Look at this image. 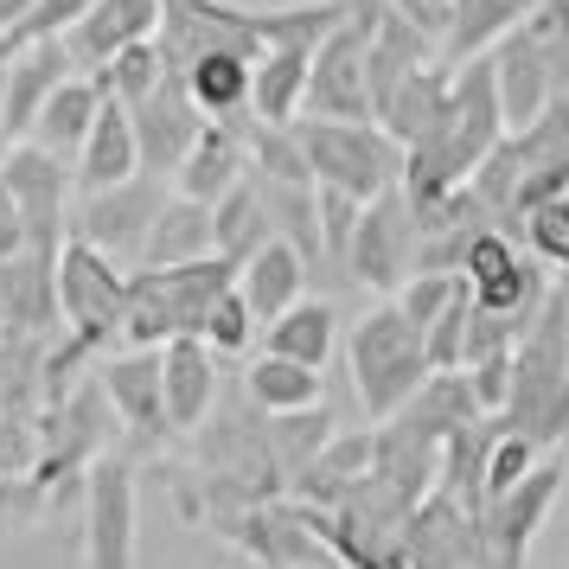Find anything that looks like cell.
<instances>
[{
    "label": "cell",
    "mask_w": 569,
    "mask_h": 569,
    "mask_svg": "<svg viewBox=\"0 0 569 569\" xmlns=\"http://www.w3.org/2000/svg\"><path fill=\"white\" fill-rule=\"evenodd\" d=\"M543 461V448L531 436H518V429H499V436L487 441V461H480V499H492V492L518 487L531 467Z\"/></svg>",
    "instance_id": "obj_34"
},
{
    "label": "cell",
    "mask_w": 569,
    "mask_h": 569,
    "mask_svg": "<svg viewBox=\"0 0 569 569\" xmlns=\"http://www.w3.org/2000/svg\"><path fill=\"white\" fill-rule=\"evenodd\" d=\"M448 64H422V71H410V78L390 90V103L378 109V129L397 141V148H410V141H422V134L441 129V116H448Z\"/></svg>",
    "instance_id": "obj_27"
},
{
    "label": "cell",
    "mask_w": 569,
    "mask_h": 569,
    "mask_svg": "<svg viewBox=\"0 0 569 569\" xmlns=\"http://www.w3.org/2000/svg\"><path fill=\"white\" fill-rule=\"evenodd\" d=\"M154 27H160V0H90L78 13V27L64 32V46H71V64L97 71V64L116 58L122 46L154 39Z\"/></svg>",
    "instance_id": "obj_19"
},
{
    "label": "cell",
    "mask_w": 569,
    "mask_h": 569,
    "mask_svg": "<svg viewBox=\"0 0 569 569\" xmlns=\"http://www.w3.org/2000/svg\"><path fill=\"white\" fill-rule=\"evenodd\" d=\"M461 282H467V301H473V308L512 313L525 327H531V313L543 308L538 262H525L512 250V237H499V231H473V243H467V257H461Z\"/></svg>",
    "instance_id": "obj_14"
},
{
    "label": "cell",
    "mask_w": 569,
    "mask_h": 569,
    "mask_svg": "<svg viewBox=\"0 0 569 569\" xmlns=\"http://www.w3.org/2000/svg\"><path fill=\"white\" fill-rule=\"evenodd\" d=\"M97 109H103V90H97V78L71 71V78H64L52 97L39 103L27 141H32V148H46V154H78L83 134H90V122H97Z\"/></svg>",
    "instance_id": "obj_26"
},
{
    "label": "cell",
    "mask_w": 569,
    "mask_h": 569,
    "mask_svg": "<svg viewBox=\"0 0 569 569\" xmlns=\"http://www.w3.org/2000/svg\"><path fill=\"white\" fill-rule=\"evenodd\" d=\"M116 436H122V422L109 416V397H103V390H97V385L64 390L58 403H46L32 480H39V487H58L64 473H78V467H90L97 455H116Z\"/></svg>",
    "instance_id": "obj_7"
},
{
    "label": "cell",
    "mask_w": 569,
    "mask_h": 569,
    "mask_svg": "<svg viewBox=\"0 0 569 569\" xmlns=\"http://www.w3.org/2000/svg\"><path fill=\"white\" fill-rule=\"evenodd\" d=\"M525 7H531V0H455V7H448V27H441V39H436V64L455 71L467 58L492 52V46L525 20Z\"/></svg>",
    "instance_id": "obj_25"
},
{
    "label": "cell",
    "mask_w": 569,
    "mask_h": 569,
    "mask_svg": "<svg viewBox=\"0 0 569 569\" xmlns=\"http://www.w3.org/2000/svg\"><path fill=\"white\" fill-rule=\"evenodd\" d=\"M525 237H531V250L543 262H557L569 276V199H550V206L525 211Z\"/></svg>",
    "instance_id": "obj_40"
},
{
    "label": "cell",
    "mask_w": 569,
    "mask_h": 569,
    "mask_svg": "<svg viewBox=\"0 0 569 569\" xmlns=\"http://www.w3.org/2000/svg\"><path fill=\"white\" fill-rule=\"evenodd\" d=\"M563 492V467L557 461H538L518 487L492 492L487 499V518H480V550H487V569H525V550L538 543L543 518Z\"/></svg>",
    "instance_id": "obj_10"
},
{
    "label": "cell",
    "mask_w": 569,
    "mask_h": 569,
    "mask_svg": "<svg viewBox=\"0 0 569 569\" xmlns=\"http://www.w3.org/2000/svg\"><path fill=\"white\" fill-rule=\"evenodd\" d=\"M97 390L109 397V410L122 422V436L134 448L167 441V403H160V346H116L97 359Z\"/></svg>",
    "instance_id": "obj_13"
},
{
    "label": "cell",
    "mask_w": 569,
    "mask_h": 569,
    "mask_svg": "<svg viewBox=\"0 0 569 569\" xmlns=\"http://www.w3.org/2000/svg\"><path fill=\"white\" fill-rule=\"evenodd\" d=\"M250 173V154H243V134L224 129V122H206L199 141L186 148V160L173 167V192L192 199V206H218L237 180Z\"/></svg>",
    "instance_id": "obj_20"
},
{
    "label": "cell",
    "mask_w": 569,
    "mask_h": 569,
    "mask_svg": "<svg viewBox=\"0 0 569 569\" xmlns=\"http://www.w3.org/2000/svg\"><path fill=\"white\" fill-rule=\"evenodd\" d=\"M461 288H467V282L455 276V269H416V276H403V282H397L390 308H397V313L416 327V333H422V327H429V320H436V313L448 308L455 295H461Z\"/></svg>",
    "instance_id": "obj_33"
},
{
    "label": "cell",
    "mask_w": 569,
    "mask_h": 569,
    "mask_svg": "<svg viewBox=\"0 0 569 569\" xmlns=\"http://www.w3.org/2000/svg\"><path fill=\"white\" fill-rule=\"evenodd\" d=\"M32 461H39V422L32 416H0V480L32 473Z\"/></svg>",
    "instance_id": "obj_41"
},
{
    "label": "cell",
    "mask_w": 569,
    "mask_h": 569,
    "mask_svg": "<svg viewBox=\"0 0 569 569\" xmlns=\"http://www.w3.org/2000/svg\"><path fill=\"white\" fill-rule=\"evenodd\" d=\"M333 339H339L333 308H327V301H308V295H301L288 313H276V320H269V352H276V359L308 365V371H327V359H333Z\"/></svg>",
    "instance_id": "obj_31"
},
{
    "label": "cell",
    "mask_w": 569,
    "mask_h": 569,
    "mask_svg": "<svg viewBox=\"0 0 569 569\" xmlns=\"http://www.w3.org/2000/svg\"><path fill=\"white\" fill-rule=\"evenodd\" d=\"M199 339H206L211 352H250L257 320H250V308H243V295H237V288H224V295L206 308V320H199Z\"/></svg>",
    "instance_id": "obj_37"
},
{
    "label": "cell",
    "mask_w": 569,
    "mask_h": 569,
    "mask_svg": "<svg viewBox=\"0 0 569 569\" xmlns=\"http://www.w3.org/2000/svg\"><path fill=\"white\" fill-rule=\"evenodd\" d=\"M134 173L141 167H134L129 109L116 103V97H103V109H97V122H90V134H83V148H78V180H83V192H103V186H122Z\"/></svg>",
    "instance_id": "obj_28"
},
{
    "label": "cell",
    "mask_w": 569,
    "mask_h": 569,
    "mask_svg": "<svg viewBox=\"0 0 569 569\" xmlns=\"http://www.w3.org/2000/svg\"><path fill=\"white\" fill-rule=\"evenodd\" d=\"M218 397V352L199 333H173L160 339V403H167V429L192 436L211 416Z\"/></svg>",
    "instance_id": "obj_16"
},
{
    "label": "cell",
    "mask_w": 569,
    "mask_h": 569,
    "mask_svg": "<svg viewBox=\"0 0 569 569\" xmlns=\"http://www.w3.org/2000/svg\"><path fill=\"white\" fill-rule=\"evenodd\" d=\"M569 308L563 295H543L525 339L512 346V385H506V429L531 436L538 448L569 436Z\"/></svg>",
    "instance_id": "obj_1"
},
{
    "label": "cell",
    "mask_w": 569,
    "mask_h": 569,
    "mask_svg": "<svg viewBox=\"0 0 569 569\" xmlns=\"http://www.w3.org/2000/svg\"><path fill=\"white\" fill-rule=\"evenodd\" d=\"M46 499H52V487H39L32 473H7V480H0V538L32 531V525L46 518Z\"/></svg>",
    "instance_id": "obj_39"
},
{
    "label": "cell",
    "mask_w": 569,
    "mask_h": 569,
    "mask_svg": "<svg viewBox=\"0 0 569 569\" xmlns=\"http://www.w3.org/2000/svg\"><path fill=\"white\" fill-rule=\"evenodd\" d=\"M487 64H492V97H499L506 134L531 129L543 116V103H550V71H543V52H538V39H531V27L518 20V27L487 52Z\"/></svg>",
    "instance_id": "obj_17"
},
{
    "label": "cell",
    "mask_w": 569,
    "mask_h": 569,
    "mask_svg": "<svg viewBox=\"0 0 569 569\" xmlns=\"http://www.w3.org/2000/svg\"><path fill=\"white\" fill-rule=\"evenodd\" d=\"M448 7H455V0H390V13H397L403 27H416L429 46H436L441 27H448Z\"/></svg>",
    "instance_id": "obj_43"
},
{
    "label": "cell",
    "mask_w": 569,
    "mask_h": 569,
    "mask_svg": "<svg viewBox=\"0 0 569 569\" xmlns=\"http://www.w3.org/2000/svg\"><path fill=\"white\" fill-rule=\"evenodd\" d=\"M52 295H58V327L71 346L90 359H103L122 346V313H129V269L103 250H90L83 237H64L52 257Z\"/></svg>",
    "instance_id": "obj_2"
},
{
    "label": "cell",
    "mask_w": 569,
    "mask_h": 569,
    "mask_svg": "<svg viewBox=\"0 0 569 569\" xmlns=\"http://www.w3.org/2000/svg\"><path fill=\"white\" fill-rule=\"evenodd\" d=\"M237 262L199 257L173 269H129V313H122V346H160L173 333H199L206 308L231 288Z\"/></svg>",
    "instance_id": "obj_3"
},
{
    "label": "cell",
    "mask_w": 569,
    "mask_h": 569,
    "mask_svg": "<svg viewBox=\"0 0 569 569\" xmlns=\"http://www.w3.org/2000/svg\"><path fill=\"white\" fill-rule=\"evenodd\" d=\"M422 64H436V46H429L416 27H403L397 13H385V20L371 27V39H365V90H371V122H378V109L390 103V90L410 78V71H422Z\"/></svg>",
    "instance_id": "obj_23"
},
{
    "label": "cell",
    "mask_w": 569,
    "mask_h": 569,
    "mask_svg": "<svg viewBox=\"0 0 569 569\" xmlns=\"http://www.w3.org/2000/svg\"><path fill=\"white\" fill-rule=\"evenodd\" d=\"M122 109H129V129H134V167H141L148 180H173V167H180L186 148L206 129V116L192 109L186 83L160 78L141 103H122Z\"/></svg>",
    "instance_id": "obj_15"
},
{
    "label": "cell",
    "mask_w": 569,
    "mask_h": 569,
    "mask_svg": "<svg viewBox=\"0 0 569 569\" xmlns=\"http://www.w3.org/2000/svg\"><path fill=\"white\" fill-rule=\"evenodd\" d=\"M90 78H97V90H103V97H116V103H141V97L167 78V64H160L154 39H134V46H122L116 58H103Z\"/></svg>",
    "instance_id": "obj_32"
},
{
    "label": "cell",
    "mask_w": 569,
    "mask_h": 569,
    "mask_svg": "<svg viewBox=\"0 0 569 569\" xmlns=\"http://www.w3.org/2000/svg\"><path fill=\"white\" fill-rule=\"evenodd\" d=\"M0 186H7V206H13V231L32 257H58L64 243V211H71V167L64 154H46L32 141H13L0 154Z\"/></svg>",
    "instance_id": "obj_6"
},
{
    "label": "cell",
    "mask_w": 569,
    "mask_h": 569,
    "mask_svg": "<svg viewBox=\"0 0 569 569\" xmlns=\"http://www.w3.org/2000/svg\"><path fill=\"white\" fill-rule=\"evenodd\" d=\"M346 365H352V390H359V403L371 410V422L397 416L416 390H422V378H429L422 333H416L390 301L371 308V313H359V327H352V339H346Z\"/></svg>",
    "instance_id": "obj_4"
},
{
    "label": "cell",
    "mask_w": 569,
    "mask_h": 569,
    "mask_svg": "<svg viewBox=\"0 0 569 569\" xmlns=\"http://www.w3.org/2000/svg\"><path fill=\"white\" fill-rule=\"evenodd\" d=\"M301 116L313 122H371V90H365V32L339 20L308 52V97Z\"/></svg>",
    "instance_id": "obj_11"
},
{
    "label": "cell",
    "mask_w": 569,
    "mask_h": 569,
    "mask_svg": "<svg viewBox=\"0 0 569 569\" xmlns=\"http://www.w3.org/2000/svg\"><path fill=\"white\" fill-rule=\"evenodd\" d=\"M83 569H134V461L97 455L83 467Z\"/></svg>",
    "instance_id": "obj_9"
},
{
    "label": "cell",
    "mask_w": 569,
    "mask_h": 569,
    "mask_svg": "<svg viewBox=\"0 0 569 569\" xmlns=\"http://www.w3.org/2000/svg\"><path fill=\"white\" fill-rule=\"evenodd\" d=\"M243 397L262 416H301V410H320L327 403V385H320V371H308V365L262 352V359L243 365Z\"/></svg>",
    "instance_id": "obj_29"
},
{
    "label": "cell",
    "mask_w": 569,
    "mask_h": 569,
    "mask_svg": "<svg viewBox=\"0 0 569 569\" xmlns=\"http://www.w3.org/2000/svg\"><path fill=\"white\" fill-rule=\"evenodd\" d=\"M506 385H512V352L506 359H480L467 365V397H473V410H506Z\"/></svg>",
    "instance_id": "obj_42"
},
{
    "label": "cell",
    "mask_w": 569,
    "mask_h": 569,
    "mask_svg": "<svg viewBox=\"0 0 569 569\" xmlns=\"http://www.w3.org/2000/svg\"><path fill=\"white\" fill-rule=\"evenodd\" d=\"M83 7H90V0H32L27 13L0 32V58H13L20 46H32V39H64V32L78 27Z\"/></svg>",
    "instance_id": "obj_35"
},
{
    "label": "cell",
    "mask_w": 569,
    "mask_h": 569,
    "mask_svg": "<svg viewBox=\"0 0 569 569\" xmlns=\"http://www.w3.org/2000/svg\"><path fill=\"white\" fill-rule=\"evenodd\" d=\"M180 83L206 122H224V129L250 122V58L243 52H199L180 71Z\"/></svg>",
    "instance_id": "obj_21"
},
{
    "label": "cell",
    "mask_w": 569,
    "mask_h": 569,
    "mask_svg": "<svg viewBox=\"0 0 569 569\" xmlns=\"http://www.w3.org/2000/svg\"><path fill=\"white\" fill-rule=\"evenodd\" d=\"M525 27H531V39H538V52H543L550 97H569V0H543Z\"/></svg>",
    "instance_id": "obj_36"
},
{
    "label": "cell",
    "mask_w": 569,
    "mask_h": 569,
    "mask_svg": "<svg viewBox=\"0 0 569 569\" xmlns=\"http://www.w3.org/2000/svg\"><path fill=\"white\" fill-rule=\"evenodd\" d=\"M167 199H173L167 180H148V173H134V180H122V186H103V192L83 199L71 237H83L90 250H103V257H116L122 269H134V250H141V237H148V224L160 218Z\"/></svg>",
    "instance_id": "obj_12"
},
{
    "label": "cell",
    "mask_w": 569,
    "mask_h": 569,
    "mask_svg": "<svg viewBox=\"0 0 569 569\" xmlns=\"http://www.w3.org/2000/svg\"><path fill=\"white\" fill-rule=\"evenodd\" d=\"M295 148L308 160V180L313 186H339L352 199H378L397 186L403 173V148L390 141L378 122H313V116H295Z\"/></svg>",
    "instance_id": "obj_5"
},
{
    "label": "cell",
    "mask_w": 569,
    "mask_h": 569,
    "mask_svg": "<svg viewBox=\"0 0 569 569\" xmlns=\"http://www.w3.org/2000/svg\"><path fill=\"white\" fill-rule=\"evenodd\" d=\"M563 359H569V346H563Z\"/></svg>",
    "instance_id": "obj_45"
},
{
    "label": "cell",
    "mask_w": 569,
    "mask_h": 569,
    "mask_svg": "<svg viewBox=\"0 0 569 569\" xmlns=\"http://www.w3.org/2000/svg\"><path fill=\"white\" fill-rule=\"evenodd\" d=\"M199 257H218L211 243V206H192V199H167L160 218L148 224L141 250H134V269H173V262H199Z\"/></svg>",
    "instance_id": "obj_24"
},
{
    "label": "cell",
    "mask_w": 569,
    "mask_h": 569,
    "mask_svg": "<svg viewBox=\"0 0 569 569\" xmlns=\"http://www.w3.org/2000/svg\"><path fill=\"white\" fill-rule=\"evenodd\" d=\"M308 52L313 46H269L250 58V122L288 129L308 97Z\"/></svg>",
    "instance_id": "obj_22"
},
{
    "label": "cell",
    "mask_w": 569,
    "mask_h": 569,
    "mask_svg": "<svg viewBox=\"0 0 569 569\" xmlns=\"http://www.w3.org/2000/svg\"><path fill=\"white\" fill-rule=\"evenodd\" d=\"M0 224H13V206H7V186H0Z\"/></svg>",
    "instance_id": "obj_44"
},
{
    "label": "cell",
    "mask_w": 569,
    "mask_h": 569,
    "mask_svg": "<svg viewBox=\"0 0 569 569\" xmlns=\"http://www.w3.org/2000/svg\"><path fill=\"white\" fill-rule=\"evenodd\" d=\"M416 243H422L416 211L390 186V192L359 206V224H352V243H346V276L359 288H371V295H397V282L416 276Z\"/></svg>",
    "instance_id": "obj_8"
},
{
    "label": "cell",
    "mask_w": 569,
    "mask_h": 569,
    "mask_svg": "<svg viewBox=\"0 0 569 569\" xmlns=\"http://www.w3.org/2000/svg\"><path fill=\"white\" fill-rule=\"evenodd\" d=\"M231 288L243 295L250 320L269 327L276 313H288L301 295H308V257H301L295 243H282V237H262L257 250L231 269Z\"/></svg>",
    "instance_id": "obj_18"
},
{
    "label": "cell",
    "mask_w": 569,
    "mask_h": 569,
    "mask_svg": "<svg viewBox=\"0 0 569 569\" xmlns=\"http://www.w3.org/2000/svg\"><path fill=\"white\" fill-rule=\"evenodd\" d=\"M231 538L243 550H257L269 569H313L320 550L308 538V512H250L231 525Z\"/></svg>",
    "instance_id": "obj_30"
},
{
    "label": "cell",
    "mask_w": 569,
    "mask_h": 569,
    "mask_svg": "<svg viewBox=\"0 0 569 569\" xmlns=\"http://www.w3.org/2000/svg\"><path fill=\"white\" fill-rule=\"evenodd\" d=\"M352 224H359V199L339 192V186H313V231H320V250H327L333 262H346Z\"/></svg>",
    "instance_id": "obj_38"
}]
</instances>
